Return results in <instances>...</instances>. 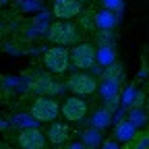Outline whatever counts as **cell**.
Instances as JSON below:
<instances>
[{"label": "cell", "instance_id": "6da1fadb", "mask_svg": "<svg viewBox=\"0 0 149 149\" xmlns=\"http://www.w3.org/2000/svg\"><path fill=\"white\" fill-rule=\"evenodd\" d=\"M48 40L54 46H70L79 42V29L70 19H58L56 23L50 25L48 29Z\"/></svg>", "mask_w": 149, "mask_h": 149}, {"label": "cell", "instance_id": "7a4b0ae2", "mask_svg": "<svg viewBox=\"0 0 149 149\" xmlns=\"http://www.w3.org/2000/svg\"><path fill=\"white\" fill-rule=\"evenodd\" d=\"M44 66L54 72V74H62L68 70L70 66V58H68V48L66 46H52L50 50L44 52Z\"/></svg>", "mask_w": 149, "mask_h": 149}, {"label": "cell", "instance_id": "3957f363", "mask_svg": "<svg viewBox=\"0 0 149 149\" xmlns=\"http://www.w3.org/2000/svg\"><path fill=\"white\" fill-rule=\"evenodd\" d=\"M31 116L40 122H52L60 116V104L52 100V97H46V95H40L35 97V102L31 104Z\"/></svg>", "mask_w": 149, "mask_h": 149}, {"label": "cell", "instance_id": "277c9868", "mask_svg": "<svg viewBox=\"0 0 149 149\" xmlns=\"http://www.w3.org/2000/svg\"><path fill=\"white\" fill-rule=\"evenodd\" d=\"M95 46L89 44V42H83V44H77L72 50H68V58H70V64L79 70H87L95 64Z\"/></svg>", "mask_w": 149, "mask_h": 149}, {"label": "cell", "instance_id": "5b68a950", "mask_svg": "<svg viewBox=\"0 0 149 149\" xmlns=\"http://www.w3.org/2000/svg\"><path fill=\"white\" fill-rule=\"evenodd\" d=\"M87 112H89V106H87V102L81 95H70L60 106V114L68 122H81L87 116Z\"/></svg>", "mask_w": 149, "mask_h": 149}, {"label": "cell", "instance_id": "8992f818", "mask_svg": "<svg viewBox=\"0 0 149 149\" xmlns=\"http://www.w3.org/2000/svg\"><path fill=\"white\" fill-rule=\"evenodd\" d=\"M66 85H68L70 93H74V95H81V97L91 95V93L97 89V81L93 79L91 74H87V72H74V74H70Z\"/></svg>", "mask_w": 149, "mask_h": 149}, {"label": "cell", "instance_id": "52a82bcc", "mask_svg": "<svg viewBox=\"0 0 149 149\" xmlns=\"http://www.w3.org/2000/svg\"><path fill=\"white\" fill-rule=\"evenodd\" d=\"M46 145H48L46 135L40 128H25L19 135V147L23 149H44Z\"/></svg>", "mask_w": 149, "mask_h": 149}, {"label": "cell", "instance_id": "ba28073f", "mask_svg": "<svg viewBox=\"0 0 149 149\" xmlns=\"http://www.w3.org/2000/svg\"><path fill=\"white\" fill-rule=\"evenodd\" d=\"M83 10V2L79 0H54L52 13L56 19H72Z\"/></svg>", "mask_w": 149, "mask_h": 149}, {"label": "cell", "instance_id": "9c48e42d", "mask_svg": "<svg viewBox=\"0 0 149 149\" xmlns=\"http://www.w3.org/2000/svg\"><path fill=\"white\" fill-rule=\"evenodd\" d=\"M29 89L35 93H44V95H56L62 91V85L56 83L50 74H40V77H35V81L29 83Z\"/></svg>", "mask_w": 149, "mask_h": 149}, {"label": "cell", "instance_id": "30bf717a", "mask_svg": "<svg viewBox=\"0 0 149 149\" xmlns=\"http://www.w3.org/2000/svg\"><path fill=\"white\" fill-rule=\"evenodd\" d=\"M68 139H70V126L66 122H54L52 120V126L46 133V141H50L56 147H60V145H66Z\"/></svg>", "mask_w": 149, "mask_h": 149}, {"label": "cell", "instance_id": "8fae6325", "mask_svg": "<svg viewBox=\"0 0 149 149\" xmlns=\"http://www.w3.org/2000/svg\"><path fill=\"white\" fill-rule=\"evenodd\" d=\"M77 17H79V27H83L85 31L95 29V13L93 10H81Z\"/></svg>", "mask_w": 149, "mask_h": 149}, {"label": "cell", "instance_id": "7c38bea8", "mask_svg": "<svg viewBox=\"0 0 149 149\" xmlns=\"http://www.w3.org/2000/svg\"><path fill=\"white\" fill-rule=\"evenodd\" d=\"M120 77H122V64L120 62H114L112 60L110 64H106V72H104V79L106 81H120Z\"/></svg>", "mask_w": 149, "mask_h": 149}, {"label": "cell", "instance_id": "4fadbf2b", "mask_svg": "<svg viewBox=\"0 0 149 149\" xmlns=\"http://www.w3.org/2000/svg\"><path fill=\"white\" fill-rule=\"evenodd\" d=\"M95 27H102V29H112V27H114V17L110 15L108 8L104 13L95 15Z\"/></svg>", "mask_w": 149, "mask_h": 149}, {"label": "cell", "instance_id": "5bb4252c", "mask_svg": "<svg viewBox=\"0 0 149 149\" xmlns=\"http://www.w3.org/2000/svg\"><path fill=\"white\" fill-rule=\"evenodd\" d=\"M147 141H149V135L147 133H137L126 141V147H135V149H141V147H147Z\"/></svg>", "mask_w": 149, "mask_h": 149}, {"label": "cell", "instance_id": "9a60e30c", "mask_svg": "<svg viewBox=\"0 0 149 149\" xmlns=\"http://www.w3.org/2000/svg\"><path fill=\"white\" fill-rule=\"evenodd\" d=\"M133 135H135V126L130 124V122H122V124L116 128V137H118L120 141H124V143L133 137Z\"/></svg>", "mask_w": 149, "mask_h": 149}, {"label": "cell", "instance_id": "2e32d148", "mask_svg": "<svg viewBox=\"0 0 149 149\" xmlns=\"http://www.w3.org/2000/svg\"><path fill=\"white\" fill-rule=\"evenodd\" d=\"M110 124V110H100L95 116H93V126L97 128H104Z\"/></svg>", "mask_w": 149, "mask_h": 149}, {"label": "cell", "instance_id": "e0dca14e", "mask_svg": "<svg viewBox=\"0 0 149 149\" xmlns=\"http://www.w3.org/2000/svg\"><path fill=\"white\" fill-rule=\"evenodd\" d=\"M95 58H102V62H104V64H110L112 60H114V52H112V50H110V48L106 46V48H104V50H102L100 54L95 52Z\"/></svg>", "mask_w": 149, "mask_h": 149}, {"label": "cell", "instance_id": "ac0fdd59", "mask_svg": "<svg viewBox=\"0 0 149 149\" xmlns=\"http://www.w3.org/2000/svg\"><path fill=\"white\" fill-rule=\"evenodd\" d=\"M104 6L108 10H120L122 8V0H104Z\"/></svg>", "mask_w": 149, "mask_h": 149}, {"label": "cell", "instance_id": "d6986e66", "mask_svg": "<svg viewBox=\"0 0 149 149\" xmlns=\"http://www.w3.org/2000/svg\"><path fill=\"white\" fill-rule=\"evenodd\" d=\"M143 102H145V93H143V91H139V95H137V100H135V108H137V106H141Z\"/></svg>", "mask_w": 149, "mask_h": 149}, {"label": "cell", "instance_id": "ffe728a7", "mask_svg": "<svg viewBox=\"0 0 149 149\" xmlns=\"http://www.w3.org/2000/svg\"><path fill=\"white\" fill-rule=\"evenodd\" d=\"M79 2H89V0H79Z\"/></svg>", "mask_w": 149, "mask_h": 149}]
</instances>
